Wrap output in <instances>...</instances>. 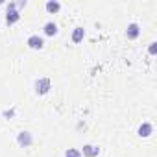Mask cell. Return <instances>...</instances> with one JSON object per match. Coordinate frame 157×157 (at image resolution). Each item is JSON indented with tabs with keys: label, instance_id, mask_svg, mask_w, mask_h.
<instances>
[{
	"label": "cell",
	"instance_id": "6da1fadb",
	"mask_svg": "<svg viewBox=\"0 0 157 157\" xmlns=\"http://www.w3.org/2000/svg\"><path fill=\"white\" fill-rule=\"evenodd\" d=\"M19 21H21V11L17 10V4L15 2H10L8 4V13H6V22L11 26V24H15Z\"/></svg>",
	"mask_w": 157,
	"mask_h": 157
},
{
	"label": "cell",
	"instance_id": "7a4b0ae2",
	"mask_svg": "<svg viewBox=\"0 0 157 157\" xmlns=\"http://www.w3.org/2000/svg\"><path fill=\"white\" fill-rule=\"evenodd\" d=\"M50 87H52V83H50L48 78H37L35 80V94L43 96V94H46L50 91Z\"/></svg>",
	"mask_w": 157,
	"mask_h": 157
},
{
	"label": "cell",
	"instance_id": "3957f363",
	"mask_svg": "<svg viewBox=\"0 0 157 157\" xmlns=\"http://www.w3.org/2000/svg\"><path fill=\"white\" fill-rule=\"evenodd\" d=\"M17 144H19L21 148H30V146L33 144V135H32L30 131H21V133L17 135Z\"/></svg>",
	"mask_w": 157,
	"mask_h": 157
},
{
	"label": "cell",
	"instance_id": "277c9868",
	"mask_svg": "<svg viewBox=\"0 0 157 157\" xmlns=\"http://www.w3.org/2000/svg\"><path fill=\"white\" fill-rule=\"evenodd\" d=\"M26 44H28V48H32V50H43V48H44V39L35 33V35H30V37H28Z\"/></svg>",
	"mask_w": 157,
	"mask_h": 157
},
{
	"label": "cell",
	"instance_id": "5b68a950",
	"mask_svg": "<svg viewBox=\"0 0 157 157\" xmlns=\"http://www.w3.org/2000/svg\"><path fill=\"white\" fill-rule=\"evenodd\" d=\"M80 151H82V157H98L100 155V146H96V144H85L83 150H80Z\"/></svg>",
	"mask_w": 157,
	"mask_h": 157
},
{
	"label": "cell",
	"instance_id": "8992f818",
	"mask_svg": "<svg viewBox=\"0 0 157 157\" xmlns=\"http://www.w3.org/2000/svg\"><path fill=\"white\" fill-rule=\"evenodd\" d=\"M151 133H153V126H151V122H142V124L139 126V129H137V135L142 137V139H148Z\"/></svg>",
	"mask_w": 157,
	"mask_h": 157
},
{
	"label": "cell",
	"instance_id": "52a82bcc",
	"mask_svg": "<svg viewBox=\"0 0 157 157\" xmlns=\"http://www.w3.org/2000/svg\"><path fill=\"white\" fill-rule=\"evenodd\" d=\"M140 35V26L137 24V22H131V24H128V30H126V37L128 39H137Z\"/></svg>",
	"mask_w": 157,
	"mask_h": 157
},
{
	"label": "cell",
	"instance_id": "ba28073f",
	"mask_svg": "<svg viewBox=\"0 0 157 157\" xmlns=\"http://www.w3.org/2000/svg\"><path fill=\"white\" fill-rule=\"evenodd\" d=\"M43 32H44V35H46V37H54V35H57L59 28H57V24H56L54 21H48V22L43 26Z\"/></svg>",
	"mask_w": 157,
	"mask_h": 157
},
{
	"label": "cell",
	"instance_id": "9c48e42d",
	"mask_svg": "<svg viewBox=\"0 0 157 157\" xmlns=\"http://www.w3.org/2000/svg\"><path fill=\"white\" fill-rule=\"evenodd\" d=\"M83 37H85V28L83 26H76L74 32H72V43L74 44H80L83 41Z\"/></svg>",
	"mask_w": 157,
	"mask_h": 157
},
{
	"label": "cell",
	"instance_id": "30bf717a",
	"mask_svg": "<svg viewBox=\"0 0 157 157\" xmlns=\"http://www.w3.org/2000/svg\"><path fill=\"white\" fill-rule=\"evenodd\" d=\"M44 8H46V11H48L50 15H56V13H59V10H61V2H57V0H48Z\"/></svg>",
	"mask_w": 157,
	"mask_h": 157
},
{
	"label": "cell",
	"instance_id": "8fae6325",
	"mask_svg": "<svg viewBox=\"0 0 157 157\" xmlns=\"http://www.w3.org/2000/svg\"><path fill=\"white\" fill-rule=\"evenodd\" d=\"M65 157H82V151L78 150V148H68L65 151Z\"/></svg>",
	"mask_w": 157,
	"mask_h": 157
},
{
	"label": "cell",
	"instance_id": "7c38bea8",
	"mask_svg": "<svg viewBox=\"0 0 157 157\" xmlns=\"http://www.w3.org/2000/svg\"><path fill=\"white\" fill-rule=\"evenodd\" d=\"M148 52L151 54V56H155V52H157V43L153 41V43H150V48H148Z\"/></svg>",
	"mask_w": 157,
	"mask_h": 157
},
{
	"label": "cell",
	"instance_id": "4fadbf2b",
	"mask_svg": "<svg viewBox=\"0 0 157 157\" xmlns=\"http://www.w3.org/2000/svg\"><path fill=\"white\" fill-rule=\"evenodd\" d=\"M2 115H4V117H6V118H8V117H10V118H11V117H13V115H15V109H13V107H11V109H6V111H4V113H2Z\"/></svg>",
	"mask_w": 157,
	"mask_h": 157
}]
</instances>
